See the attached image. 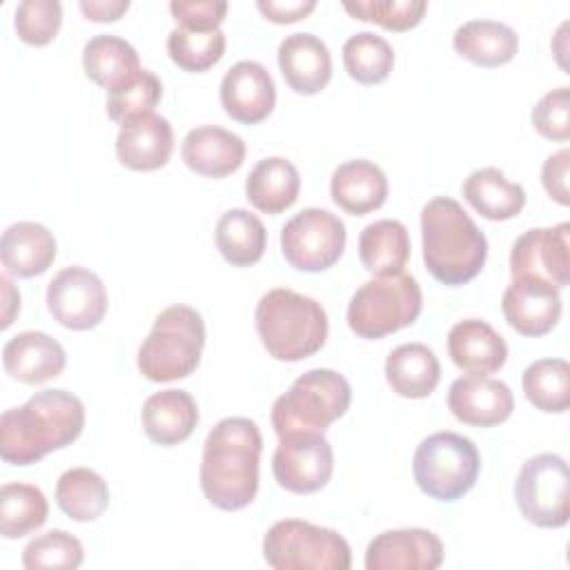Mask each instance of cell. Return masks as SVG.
<instances>
[{"label": "cell", "mask_w": 570, "mask_h": 570, "mask_svg": "<svg viewBox=\"0 0 570 570\" xmlns=\"http://www.w3.org/2000/svg\"><path fill=\"white\" fill-rule=\"evenodd\" d=\"M220 105L236 122H263L276 105V85L269 71L256 60L232 65L220 80Z\"/></svg>", "instance_id": "obj_17"}, {"label": "cell", "mask_w": 570, "mask_h": 570, "mask_svg": "<svg viewBox=\"0 0 570 570\" xmlns=\"http://www.w3.org/2000/svg\"><path fill=\"white\" fill-rule=\"evenodd\" d=\"M171 151L174 129L167 118L154 111L120 125L116 136V156L120 165L134 171H154L165 167Z\"/></svg>", "instance_id": "obj_19"}, {"label": "cell", "mask_w": 570, "mask_h": 570, "mask_svg": "<svg viewBox=\"0 0 570 570\" xmlns=\"http://www.w3.org/2000/svg\"><path fill=\"white\" fill-rule=\"evenodd\" d=\"M278 67L289 89L303 96L318 94L332 78V56L327 45L307 31L289 33L281 40Z\"/></svg>", "instance_id": "obj_20"}, {"label": "cell", "mask_w": 570, "mask_h": 570, "mask_svg": "<svg viewBox=\"0 0 570 570\" xmlns=\"http://www.w3.org/2000/svg\"><path fill=\"white\" fill-rule=\"evenodd\" d=\"M256 9L276 24H289L309 16L316 9V0H258Z\"/></svg>", "instance_id": "obj_46"}, {"label": "cell", "mask_w": 570, "mask_h": 570, "mask_svg": "<svg viewBox=\"0 0 570 570\" xmlns=\"http://www.w3.org/2000/svg\"><path fill=\"white\" fill-rule=\"evenodd\" d=\"M107 289L98 274L82 265L62 267L47 285V309L67 330H91L107 314Z\"/></svg>", "instance_id": "obj_13"}, {"label": "cell", "mask_w": 570, "mask_h": 570, "mask_svg": "<svg viewBox=\"0 0 570 570\" xmlns=\"http://www.w3.org/2000/svg\"><path fill=\"white\" fill-rule=\"evenodd\" d=\"M58 245L53 234L33 220H20L9 225L0 238V261L7 274L18 278H31L45 274L53 258Z\"/></svg>", "instance_id": "obj_24"}, {"label": "cell", "mask_w": 570, "mask_h": 570, "mask_svg": "<svg viewBox=\"0 0 570 570\" xmlns=\"http://www.w3.org/2000/svg\"><path fill=\"white\" fill-rule=\"evenodd\" d=\"M481 470V456L472 439L456 432L425 436L412 459V474L423 494L452 503L468 494Z\"/></svg>", "instance_id": "obj_8"}, {"label": "cell", "mask_w": 570, "mask_h": 570, "mask_svg": "<svg viewBox=\"0 0 570 570\" xmlns=\"http://www.w3.org/2000/svg\"><path fill=\"white\" fill-rule=\"evenodd\" d=\"M169 11L180 29L189 31H214L220 27L227 2L223 0H174L169 2Z\"/></svg>", "instance_id": "obj_44"}, {"label": "cell", "mask_w": 570, "mask_h": 570, "mask_svg": "<svg viewBox=\"0 0 570 570\" xmlns=\"http://www.w3.org/2000/svg\"><path fill=\"white\" fill-rule=\"evenodd\" d=\"M358 258L374 276L401 274L410 258V234L401 220L383 218L363 227Z\"/></svg>", "instance_id": "obj_32"}, {"label": "cell", "mask_w": 570, "mask_h": 570, "mask_svg": "<svg viewBox=\"0 0 570 570\" xmlns=\"http://www.w3.org/2000/svg\"><path fill=\"white\" fill-rule=\"evenodd\" d=\"M85 428V405L67 390L36 392L20 407L0 416V456L11 465L38 463L71 445Z\"/></svg>", "instance_id": "obj_2"}, {"label": "cell", "mask_w": 570, "mask_h": 570, "mask_svg": "<svg viewBox=\"0 0 570 570\" xmlns=\"http://www.w3.org/2000/svg\"><path fill=\"white\" fill-rule=\"evenodd\" d=\"M2 365L11 379L27 385H38L62 374L67 354L65 347L49 334L27 330L4 343Z\"/></svg>", "instance_id": "obj_21"}, {"label": "cell", "mask_w": 570, "mask_h": 570, "mask_svg": "<svg viewBox=\"0 0 570 570\" xmlns=\"http://www.w3.org/2000/svg\"><path fill=\"white\" fill-rule=\"evenodd\" d=\"M214 240L220 256L232 267H249L263 258L267 247V232L256 214L243 207H234L218 218Z\"/></svg>", "instance_id": "obj_33"}, {"label": "cell", "mask_w": 570, "mask_h": 570, "mask_svg": "<svg viewBox=\"0 0 570 570\" xmlns=\"http://www.w3.org/2000/svg\"><path fill=\"white\" fill-rule=\"evenodd\" d=\"M276 483L294 494H314L334 472V452L323 432H292L278 436L272 456Z\"/></svg>", "instance_id": "obj_12"}, {"label": "cell", "mask_w": 570, "mask_h": 570, "mask_svg": "<svg viewBox=\"0 0 570 570\" xmlns=\"http://www.w3.org/2000/svg\"><path fill=\"white\" fill-rule=\"evenodd\" d=\"M56 503L71 521H96L109 505L107 481L91 468H69L56 481Z\"/></svg>", "instance_id": "obj_34"}, {"label": "cell", "mask_w": 570, "mask_h": 570, "mask_svg": "<svg viewBox=\"0 0 570 570\" xmlns=\"http://www.w3.org/2000/svg\"><path fill=\"white\" fill-rule=\"evenodd\" d=\"M85 559L82 543L65 532L49 530L36 539H31L22 550V566L27 570H45V568H78Z\"/></svg>", "instance_id": "obj_40"}, {"label": "cell", "mask_w": 570, "mask_h": 570, "mask_svg": "<svg viewBox=\"0 0 570 570\" xmlns=\"http://www.w3.org/2000/svg\"><path fill=\"white\" fill-rule=\"evenodd\" d=\"M332 200L352 216H365L379 209L387 198L385 171L365 158L338 165L330 180Z\"/></svg>", "instance_id": "obj_26"}, {"label": "cell", "mask_w": 570, "mask_h": 570, "mask_svg": "<svg viewBox=\"0 0 570 570\" xmlns=\"http://www.w3.org/2000/svg\"><path fill=\"white\" fill-rule=\"evenodd\" d=\"M345 223L321 207L294 214L281 229V252L298 272H325L345 249Z\"/></svg>", "instance_id": "obj_11"}, {"label": "cell", "mask_w": 570, "mask_h": 570, "mask_svg": "<svg viewBox=\"0 0 570 570\" xmlns=\"http://www.w3.org/2000/svg\"><path fill=\"white\" fill-rule=\"evenodd\" d=\"M85 73L107 91L134 80L142 67L138 51L120 36L98 33L82 47Z\"/></svg>", "instance_id": "obj_30"}, {"label": "cell", "mask_w": 570, "mask_h": 570, "mask_svg": "<svg viewBox=\"0 0 570 570\" xmlns=\"http://www.w3.org/2000/svg\"><path fill=\"white\" fill-rule=\"evenodd\" d=\"M441 563L443 543L425 528L385 530L365 550L367 570H434Z\"/></svg>", "instance_id": "obj_16"}, {"label": "cell", "mask_w": 570, "mask_h": 570, "mask_svg": "<svg viewBox=\"0 0 570 570\" xmlns=\"http://www.w3.org/2000/svg\"><path fill=\"white\" fill-rule=\"evenodd\" d=\"M205 347V323L189 305L165 307L151 332L138 347V370L154 383H169L189 376Z\"/></svg>", "instance_id": "obj_5"}, {"label": "cell", "mask_w": 570, "mask_h": 570, "mask_svg": "<svg viewBox=\"0 0 570 570\" xmlns=\"http://www.w3.org/2000/svg\"><path fill=\"white\" fill-rule=\"evenodd\" d=\"M454 51L479 67H501L519 51L517 31L499 20H468L452 38Z\"/></svg>", "instance_id": "obj_29"}, {"label": "cell", "mask_w": 570, "mask_h": 570, "mask_svg": "<svg viewBox=\"0 0 570 570\" xmlns=\"http://www.w3.org/2000/svg\"><path fill=\"white\" fill-rule=\"evenodd\" d=\"M568 169H570V151L568 149H559L557 154H550L541 167L543 189L548 191V196L552 200H557L563 207L570 203Z\"/></svg>", "instance_id": "obj_45"}, {"label": "cell", "mask_w": 570, "mask_h": 570, "mask_svg": "<svg viewBox=\"0 0 570 570\" xmlns=\"http://www.w3.org/2000/svg\"><path fill=\"white\" fill-rule=\"evenodd\" d=\"M78 7L87 20L116 22L129 9V0H80Z\"/></svg>", "instance_id": "obj_47"}, {"label": "cell", "mask_w": 570, "mask_h": 570, "mask_svg": "<svg viewBox=\"0 0 570 570\" xmlns=\"http://www.w3.org/2000/svg\"><path fill=\"white\" fill-rule=\"evenodd\" d=\"M343 9L354 20L381 24L390 31H407L416 27L428 11L425 0H356L343 2Z\"/></svg>", "instance_id": "obj_41"}, {"label": "cell", "mask_w": 570, "mask_h": 570, "mask_svg": "<svg viewBox=\"0 0 570 570\" xmlns=\"http://www.w3.org/2000/svg\"><path fill=\"white\" fill-rule=\"evenodd\" d=\"M258 338L276 361L296 363L316 354L327 338L323 305L289 287H274L261 296L254 312Z\"/></svg>", "instance_id": "obj_4"}, {"label": "cell", "mask_w": 570, "mask_h": 570, "mask_svg": "<svg viewBox=\"0 0 570 570\" xmlns=\"http://www.w3.org/2000/svg\"><path fill=\"white\" fill-rule=\"evenodd\" d=\"M448 354L465 374L488 376L505 365L508 345L490 323L481 318H465L450 327Z\"/></svg>", "instance_id": "obj_22"}, {"label": "cell", "mask_w": 570, "mask_h": 570, "mask_svg": "<svg viewBox=\"0 0 570 570\" xmlns=\"http://www.w3.org/2000/svg\"><path fill=\"white\" fill-rule=\"evenodd\" d=\"M263 557L274 570H350L343 534L303 519H281L263 537Z\"/></svg>", "instance_id": "obj_9"}, {"label": "cell", "mask_w": 570, "mask_h": 570, "mask_svg": "<svg viewBox=\"0 0 570 570\" xmlns=\"http://www.w3.org/2000/svg\"><path fill=\"white\" fill-rule=\"evenodd\" d=\"M180 156L191 171L205 178H225L243 165L245 142L223 127L203 125L187 131L180 145Z\"/></svg>", "instance_id": "obj_23"}, {"label": "cell", "mask_w": 570, "mask_h": 570, "mask_svg": "<svg viewBox=\"0 0 570 570\" xmlns=\"http://www.w3.org/2000/svg\"><path fill=\"white\" fill-rule=\"evenodd\" d=\"M421 309L423 294L412 274L374 276L352 294L347 325L356 336L376 341L412 325Z\"/></svg>", "instance_id": "obj_7"}, {"label": "cell", "mask_w": 570, "mask_h": 570, "mask_svg": "<svg viewBox=\"0 0 570 570\" xmlns=\"http://www.w3.org/2000/svg\"><path fill=\"white\" fill-rule=\"evenodd\" d=\"M343 67L352 80L361 85H379L394 67V49L383 36L358 31L343 45Z\"/></svg>", "instance_id": "obj_37"}, {"label": "cell", "mask_w": 570, "mask_h": 570, "mask_svg": "<svg viewBox=\"0 0 570 570\" xmlns=\"http://www.w3.org/2000/svg\"><path fill=\"white\" fill-rule=\"evenodd\" d=\"M145 434L165 448L178 445L191 436L198 425V405L185 390H163L147 396L140 410Z\"/></svg>", "instance_id": "obj_25"}, {"label": "cell", "mask_w": 570, "mask_h": 570, "mask_svg": "<svg viewBox=\"0 0 570 570\" xmlns=\"http://www.w3.org/2000/svg\"><path fill=\"white\" fill-rule=\"evenodd\" d=\"M225 33L220 29L214 31H189V29H171L167 36V53L174 65L183 71L203 73L212 69L225 53Z\"/></svg>", "instance_id": "obj_38"}, {"label": "cell", "mask_w": 570, "mask_h": 570, "mask_svg": "<svg viewBox=\"0 0 570 570\" xmlns=\"http://www.w3.org/2000/svg\"><path fill=\"white\" fill-rule=\"evenodd\" d=\"M62 24L58 0H22L13 11V27L22 42L31 47L49 45Z\"/></svg>", "instance_id": "obj_42"}, {"label": "cell", "mask_w": 570, "mask_h": 570, "mask_svg": "<svg viewBox=\"0 0 570 570\" xmlns=\"http://www.w3.org/2000/svg\"><path fill=\"white\" fill-rule=\"evenodd\" d=\"M501 309L508 325L523 336H543L561 318V294L548 281L512 276L503 292Z\"/></svg>", "instance_id": "obj_15"}, {"label": "cell", "mask_w": 570, "mask_h": 570, "mask_svg": "<svg viewBox=\"0 0 570 570\" xmlns=\"http://www.w3.org/2000/svg\"><path fill=\"white\" fill-rule=\"evenodd\" d=\"M521 385L537 410L561 414L570 403V365L566 358H539L525 367Z\"/></svg>", "instance_id": "obj_36"}, {"label": "cell", "mask_w": 570, "mask_h": 570, "mask_svg": "<svg viewBox=\"0 0 570 570\" xmlns=\"http://www.w3.org/2000/svg\"><path fill=\"white\" fill-rule=\"evenodd\" d=\"M512 276H534L557 289L570 285V223L523 232L510 252Z\"/></svg>", "instance_id": "obj_14"}, {"label": "cell", "mask_w": 570, "mask_h": 570, "mask_svg": "<svg viewBox=\"0 0 570 570\" xmlns=\"http://www.w3.org/2000/svg\"><path fill=\"white\" fill-rule=\"evenodd\" d=\"M0 283H2V301H4V305H2V323H0V327L4 330V327H9V325L13 323V316L20 312V294H18V289L13 287V283H11L9 274H2Z\"/></svg>", "instance_id": "obj_48"}, {"label": "cell", "mask_w": 570, "mask_h": 570, "mask_svg": "<svg viewBox=\"0 0 570 570\" xmlns=\"http://www.w3.org/2000/svg\"><path fill=\"white\" fill-rule=\"evenodd\" d=\"M423 263L443 285H463L476 278L488 258L485 234L450 196H436L421 209Z\"/></svg>", "instance_id": "obj_3"}, {"label": "cell", "mask_w": 570, "mask_h": 570, "mask_svg": "<svg viewBox=\"0 0 570 570\" xmlns=\"http://www.w3.org/2000/svg\"><path fill=\"white\" fill-rule=\"evenodd\" d=\"M160 96H163L160 78L154 71L142 69L134 80L109 91L107 114L114 122L125 125L138 116L151 114L154 107L158 105Z\"/></svg>", "instance_id": "obj_39"}, {"label": "cell", "mask_w": 570, "mask_h": 570, "mask_svg": "<svg viewBox=\"0 0 570 570\" xmlns=\"http://www.w3.org/2000/svg\"><path fill=\"white\" fill-rule=\"evenodd\" d=\"M301 191V176L294 163L283 156H269L258 160L247 180L245 196L263 214H281L289 209Z\"/></svg>", "instance_id": "obj_28"}, {"label": "cell", "mask_w": 570, "mask_h": 570, "mask_svg": "<svg viewBox=\"0 0 570 570\" xmlns=\"http://www.w3.org/2000/svg\"><path fill=\"white\" fill-rule=\"evenodd\" d=\"M385 381L403 399H425L441 381V363L425 343H403L385 358Z\"/></svg>", "instance_id": "obj_27"}, {"label": "cell", "mask_w": 570, "mask_h": 570, "mask_svg": "<svg viewBox=\"0 0 570 570\" xmlns=\"http://www.w3.org/2000/svg\"><path fill=\"white\" fill-rule=\"evenodd\" d=\"M352 401V387L343 374L314 367L301 374L272 405L276 436L292 432H325L341 419Z\"/></svg>", "instance_id": "obj_6"}, {"label": "cell", "mask_w": 570, "mask_h": 570, "mask_svg": "<svg viewBox=\"0 0 570 570\" xmlns=\"http://www.w3.org/2000/svg\"><path fill=\"white\" fill-rule=\"evenodd\" d=\"M448 410L465 425L492 428L510 419L514 396L499 379L465 374L452 381L448 390Z\"/></svg>", "instance_id": "obj_18"}, {"label": "cell", "mask_w": 570, "mask_h": 570, "mask_svg": "<svg viewBox=\"0 0 570 570\" xmlns=\"http://www.w3.org/2000/svg\"><path fill=\"white\" fill-rule=\"evenodd\" d=\"M570 98L568 87H557L539 98L532 107V127L548 140L566 142L570 138Z\"/></svg>", "instance_id": "obj_43"}, {"label": "cell", "mask_w": 570, "mask_h": 570, "mask_svg": "<svg viewBox=\"0 0 570 570\" xmlns=\"http://www.w3.org/2000/svg\"><path fill=\"white\" fill-rule=\"evenodd\" d=\"M49 503L45 492L33 483H4L0 488V534L20 539L45 525Z\"/></svg>", "instance_id": "obj_35"}, {"label": "cell", "mask_w": 570, "mask_h": 570, "mask_svg": "<svg viewBox=\"0 0 570 570\" xmlns=\"http://www.w3.org/2000/svg\"><path fill=\"white\" fill-rule=\"evenodd\" d=\"M463 198L488 220H510L525 207V189L497 167L474 169L463 180Z\"/></svg>", "instance_id": "obj_31"}, {"label": "cell", "mask_w": 570, "mask_h": 570, "mask_svg": "<svg viewBox=\"0 0 570 570\" xmlns=\"http://www.w3.org/2000/svg\"><path fill=\"white\" fill-rule=\"evenodd\" d=\"M514 499L525 521L539 528H563L570 519L566 459L552 452L530 456L514 481Z\"/></svg>", "instance_id": "obj_10"}, {"label": "cell", "mask_w": 570, "mask_h": 570, "mask_svg": "<svg viewBox=\"0 0 570 570\" xmlns=\"http://www.w3.org/2000/svg\"><path fill=\"white\" fill-rule=\"evenodd\" d=\"M263 436L256 421L245 416L220 419L203 443L200 490L218 510H243L258 492Z\"/></svg>", "instance_id": "obj_1"}]
</instances>
